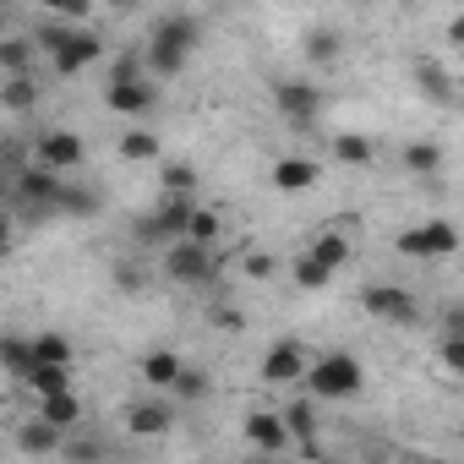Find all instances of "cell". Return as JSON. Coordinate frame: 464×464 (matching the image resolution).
<instances>
[{
  "mask_svg": "<svg viewBox=\"0 0 464 464\" xmlns=\"http://www.w3.org/2000/svg\"><path fill=\"white\" fill-rule=\"evenodd\" d=\"M28 61H34V44H28V39H6V44H0V66H6L12 77H23Z\"/></svg>",
  "mask_w": 464,
  "mask_h": 464,
  "instance_id": "cell-27",
  "label": "cell"
},
{
  "mask_svg": "<svg viewBox=\"0 0 464 464\" xmlns=\"http://www.w3.org/2000/svg\"><path fill=\"white\" fill-rule=\"evenodd\" d=\"M164 268H169V279H180V285H208V279H213V252L197 246V241H175V246L164 252Z\"/></svg>",
  "mask_w": 464,
  "mask_h": 464,
  "instance_id": "cell-5",
  "label": "cell"
},
{
  "mask_svg": "<svg viewBox=\"0 0 464 464\" xmlns=\"http://www.w3.org/2000/svg\"><path fill=\"white\" fill-rule=\"evenodd\" d=\"M61 191H66V180H61L55 169H44V164L17 175V197H23L39 218H55V213H61Z\"/></svg>",
  "mask_w": 464,
  "mask_h": 464,
  "instance_id": "cell-3",
  "label": "cell"
},
{
  "mask_svg": "<svg viewBox=\"0 0 464 464\" xmlns=\"http://www.w3.org/2000/svg\"><path fill=\"white\" fill-rule=\"evenodd\" d=\"M393 246H399L404 257H420V263H431V257H453V252H459V229H453L448 218H426V224L404 229Z\"/></svg>",
  "mask_w": 464,
  "mask_h": 464,
  "instance_id": "cell-2",
  "label": "cell"
},
{
  "mask_svg": "<svg viewBox=\"0 0 464 464\" xmlns=\"http://www.w3.org/2000/svg\"><path fill=\"white\" fill-rule=\"evenodd\" d=\"M110 82H142V55H137V50H126V55L115 61V72H110Z\"/></svg>",
  "mask_w": 464,
  "mask_h": 464,
  "instance_id": "cell-37",
  "label": "cell"
},
{
  "mask_svg": "<svg viewBox=\"0 0 464 464\" xmlns=\"http://www.w3.org/2000/svg\"><path fill=\"white\" fill-rule=\"evenodd\" d=\"M77 415H82V404H77V393H55V399H44V420H50L55 431H66V426H77Z\"/></svg>",
  "mask_w": 464,
  "mask_h": 464,
  "instance_id": "cell-21",
  "label": "cell"
},
{
  "mask_svg": "<svg viewBox=\"0 0 464 464\" xmlns=\"http://www.w3.org/2000/svg\"><path fill=\"white\" fill-rule=\"evenodd\" d=\"M448 44H464V12H459V17L448 23Z\"/></svg>",
  "mask_w": 464,
  "mask_h": 464,
  "instance_id": "cell-43",
  "label": "cell"
},
{
  "mask_svg": "<svg viewBox=\"0 0 464 464\" xmlns=\"http://www.w3.org/2000/svg\"><path fill=\"white\" fill-rule=\"evenodd\" d=\"M306 257H312V263H323V268L334 274V268H344V263H350V236H339V229H334V236H323Z\"/></svg>",
  "mask_w": 464,
  "mask_h": 464,
  "instance_id": "cell-18",
  "label": "cell"
},
{
  "mask_svg": "<svg viewBox=\"0 0 464 464\" xmlns=\"http://www.w3.org/2000/svg\"><path fill=\"white\" fill-rule=\"evenodd\" d=\"M361 306H366L372 317H382V323H415V317H420L415 295L399 290V285H372V290L361 295Z\"/></svg>",
  "mask_w": 464,
  "mask_h": 464,
  "instance_id": "cell-7",
  "label": "cell"
},
{
  "mask_svg": "<svg viewBox=\"0 0 464 464\" xmlns=\"http://www.w3.org/2000/svg\"><path fill=\"white\" fill-rule=\"evenodd\" d=\"M415 77H420V93H426V99H453V88H448V72H442V66L420 61V66H415Z\"/></svg>",
  "mask_w": 464,
  "mask_h": 464,
  "instance_id": "cell-25",
  "label": "cell"
},
{
  "mask_svg": "<svg viewBox=\"0 0 464 464\" xmlns=\"http://www.w3.org/2000/svg\"><path fill=\"white\" fill-rule=\"evenodd\" d=\"M306 344L301 339H279L268 355H263V382H274V388H285V382H306Z\"/></svg>",
  "mask_w": 464,
  "mask_h": 464,
  "instance_id": "cell-4",
  "label": "cell"
},
{
  "mask_svg": "<svg viewBox=\"0 0 464 464\" xmlns=\"http://www.w3.org/2000/svg\"><path fill=\"white\" fill-rule=\"evenodd\" d=\"M93 208H99L93 191H82V186H66L61 191V213H93Z\"/></svg>",
  "mask_w": 464,
  "mask_h": 464,
  "instance_id": "cell-34",
  "label": "cell"
},
{
  "mask_svg": "<svg viewBox=\"0 0 464 464\" xmlns=\"http://www.w3.org/2000/svg\"><path fill=\"white\" fill-rule=\"evenodd\" d=\"M306 55H312V61H334V55H339V34H334V28H317V34L306 39Z\"/></svg>",
  "mask_w": 464,
  "mask_h": 464,
  "instance_id": "cell-31",
  "label": "cell"
},
{
  "mask_svg": "<svg viewBox=\"0 0 464 464\" xmlns=\"http://www.w3.org/2000/svg\"><path fill=\"white\" fill-rule=\"evenodd\" d=\"M0 99H6V110H28V104H34V82H28V77H12Z\"/></svg>",
  "mask_w": 464,
  "mask_h": 464,
  "instance_id": "cell-35",
  "label": "cell"
},
{
  "mask_svg": "<svg viewBox=\"0 0 464 464\" xmlns=\"http://www.w3.org/2000/svg\"><path fill=\"white\" fill-rule=\"evenodd\" d=\"M28 388H34L39 399H55V393H72V382H66V366H34V377H28Z\"/></svg>",
  "mask_w": 464,
  "mask_h": 464,
  "instance_id": "cell-20",
  "label": "cell"
},
{
  "mask_svg": "<svg viewBox=\"0 0 464 464\" xmlns=\"http://www.w3.org/2000/svg\"><path fill=\"white\" fill-rule=\"evenodd\" d=\"M274 99H279V110L290 115V121H312L317 115V88H306V82H274Z\"/></svg>",
  "mask_w": 464,
  "mask_h": 464,
  "instance_id": "cell-13",
  "label": "cell"
},
{
  "mask_svg": "<svg viewBox=\"0 0 464 464\" xmlns=\"http://www.w3.org/2000/svg\"><path fill=\"white\" fill-rule=\"evenodd\" d=\"M328 279H334V274H328L323 263H312V257H301V263H295V285H301V290H323Z\"/></svg>",
  "mask_w": 464,
  "mask_h": 464,
  "instance_id": "cell-32",
  "label": "cell"
},
{
  "mask_svg": "<svg viewBox=\"0 0 464 464\" xmlns=\"http://www.w3.org/2000/svg\"><path fill=\"white\" fill-rule=\"evenodd\" d=\"M274 268H279V263H274L268 252H252V257H246V274H252V279H268Z\"/></svg>",
  "mask_w": 464,
  "mask_h": 464,
  "instance_id": "cell-40",
  "label": "cell"
},
{
  "mask_svg": "<svg viewBox=\"0 0 464 464\" xmlns=\"http://www.w3.org/2000/svg\"><path fill=\"white\" fill-rule=\"evenodd\" d=\"M169 393H175V399H202V393H208V377H202V372H191V366H186V372H180V382H175V388H169Z\"/></svg>",
  "mask_w": 464,
  "mask_h": 464,
  "instance_id": "cell-38",
  "label": "cell"
},
{
  "mask_svg": "<svg viewBox=\"0 0 464 464\" xmlns=\"http://www.w3.org/2000/svg\"><path fill=\"white\" fill-rule=\"evenodd\" d=\"M17 448H23V453H55V448H66V442H61V431L39 415V420H28V426L17 431Z\"/></svg>",
  "mask_w": 464,
  "mask_h": 464,
  "instance_id": "cell-17",
  "label": "cell"
},
{
  "mask_svg": "<svg viewBox=\"0 0 464 464\" xmlns=\"http://www.w3.org/2000/svg\"><path fill=\"white\" fill-rule=\"evenodd\" d=\"M191 218H197L191 197H169V202H164V208L142 224V236H148V241H169V246H175V241L186 236V229H191Z\"/></svg>",
  "mask_w": 464,
  "mask_h": 464,
  "instance_id": "cell-8",
  "label": "cell"
},
{
  "mask_svg": "<svg viewBox=\"0 0 464 464\" xmlns=\"http://www.w3.org/2000/svg\"><path fill=\"white\" fill-rule=\"evenodd\" d=\"M55 17H66V23H82V17H88V0H55Z\"/></svg>",
  "mask_w": 464,
  "mask_h": 464,
  "instance_id": "cell-39",
  "label": "cell"
},
{
  "mask_svg": "<svg viewBox=\"0 0 464 464\" xmlns=\"http://www.w3.org/2000/svg\"><path fill=\"white\" fill-rule=\"evenodd\" d=\"M285 426H290V437L312 442V431H317V415H312V404H306V399H295V404L285 410Z\"/></svg>",
  "mask_w": 464,
  "mask_h": 464,
  "instance_id": "cell-26",
  "label": "cell"
},
{
  "mask_svg": "<svg viewBox=\"0 0 464 464\" xmlns=\"http://www.w3.org/2000/svg\"><path fill=\"white\" fill-rule=\"evenodd\" d=\"M169 404H159V399H137V404H126V431L131 437H159V431H169Z\"/></svg>",
  "mask_w": 464,
  "mask_h": 464,
  "instance_id": "cell-11",
  "label": "cell"
},
{
  "mask_svg": "<svg viewBox=\"0 0 464 464\" xmlns=\"http://www.w3.org/2000/svg\"><path fill=\"white\" fill-rule=\"evenodd\" d=\"M99 55H104L99 34H93V28H77V34H72V44H66L61 55H50V61H55V72H61V77H77V72H88Z\"/></svg>",
  "mask_w": 464,
  "mask_h": 464,
  "instance_id": "cell-10",
  "label": "cell"
},
{
  "mask_svg": "<svg viewBox=\"0 0 464 464\" xmlns=\"http://www.w3.org/2000/svg\"><path fill=\"white\" fill-rule=\"evenodd\" d=\"M0 355H6V366H12L17 377H34V366H39V355H34L28 339H6V344H0Z\"/></svg>",
  "mask_w": 464,
  "mask_h": 464,
  "instance_id": "cell-23",
  "label": "cell"
},
{
  "mask_svg": "<svg viewBox=\"0 0 464 464\" xmlns=\"http://www.w3.org/2000/svg\"><path fill=\"white\" fill-rule=\"evenodd\" d=\"M148 66H153L159 77H175V72L186 66V55H180V50H148Z\"/></svg>",
  "mask_w": 464,
  "mask_h": 464,
  "instance_id": "cell-36",
  "label": "cell"
},
{
  "mask_svg": "<svg viewBox=\"0 0 464 464\" xmlns=\"http://www.w3.org/2000/svg\"><path fill=\"white\" fill-rule=\"evenodd\" d=\"M72 34H77V28H61V23H39V44H44L50 55H61V50L72 44Z\"/></svg>",
  "mask_w": 464,
  "mask_h": 464,
  "instance_id": "cell-33",
  "label": "cell"
},
{
  "mask_svg": "<svg viewBox=\"0 0 464 464\" xmlns=\"http://www.w3.org/2000/svg\"><path fill=\"white\" fill-rule=\"evenodd\" d=\"M34 355H39V366H72V339L66 334H39Z\"/></svg>",
  "mask_w": 464,
  "mask_h": 464,
  "instance_id": "cell-19",
  "label": "cell"
},
{
  "mask_svg": "<svg viewBox=\"0 0 464 464\" xmlns=\"http://www.w3.org/2000/svg\"><path fill=\"white\" fill-rule=\"evenodd\" d=\"M404 164H410L415 175H437V169H442V148H437V142H410V148H404Z\"/></svg>",
  "mask_w": 464,
  "mask_h": 464,
  "instance_id": "cell-22",
  "label": "cell"
},
{
  "mask_svg": "<svg viewBox=\"0 0 464 464\" xmlns=\"http://www.w3.org/2000/svg\"><path fill=\"white\" fill-rule=\"evenodd\" d=\"M191 44H197V17L169 12V17H159V23H153L148 50H180V55H191Z\"/></svg>",
  "mask_w": 464,
  "mask_h": 464,
  "instance_id": "cell-9",
  "label": "cell"
},
{
  "mask_svg": "<svg viewBox=\"0 0 464 464\" xmlns=\"http://www.w3.org/2000/svg\"><path fill=\"white\" fill-rule=\"evenodd\" d=\"M186 241L213 246V241H218V213H202V208H197V218H191V229H186Z\"/></svg>",
  "mask_w": 464,
  "mask_h": 464,
  "instance_id": "cell-29",
  "label": "cell"
},
{
  "mask_svg": "<svg viewBox=\"0 0 464 464\" xmlns=\"http://www.w3.org/2000/svg\"><path fill=\"white\" fill-rule=\"evenodd\" d=\"M246 442H252V448H263V453H279V448L290 442V426H285V415L252 410V415H246Z\"/></svg>",
  "mask_w": 464,
  "mask_h": 464,
  "instance_id": "cell-12",
  "label": "cell"
},
{
  "mask_svg": "<svg viewBox=\"0 0 464 464\" xmlns=\"http://www.w3.org/2000/svg\"><path fill=\"white\" fill-rule=\"evenodd\" d=\"M334 153H339L344 164H366V159H372V142L355 137V131H344V137H334Z\"/></svg>",
  "mask_w": 464,
  "mask_h": 464,
  "instance_id": "cell-28",
  "label": "cell"
},
{
  "mask_svg": "<svg viewBox=\"0 0 464 464\" xmlns=\"http://www.w3.org/2000/svg\"><path fill=\"white\" fill-rule=\"evenodd\" d=\"M153 88L148 82H110V110H121V115H142V110H153Z\"/></svg>",
  "mask_w": 464,
  "mask_h": 464,
  "instance_id": "cell-16",
  "label": "cell"
},
{
  "mask_svg": "<svg viewBox=\"0 0 464 464\" xmlns=\"http://www.w3.org/2000/svg\"><path fill=\"white\" fill-rule=\"evenodd\" d=\"M317 175H323V169H317L312 159H279V164H274V186H279V191H312Z\"/></svg>",
  "mask_w": 464,
  "mask_h": 464,
  "instance_id": "cell-15",
  "label": "cell"
},
{
  "mask_svg": "<svg viewBox=\"0 0 464 464\" xmlns=\"http://www.w3.org/2000/svg\"><path fill=\"white\" fill-rule=\"evenodd\" d=\"M121 159H131V164L159 159V137H153V131H126V137H121Z\"/></svg>",
  "mask_w": 464,
  "mask_h": 464,
  "instance_id": "cell-24",
  "label": "cell"
},
{
  "mask_svg": "<svg viewBox=\"0 0 464 464\" xmlns=\"http://www.w3.org/2000/svg\"><path fill=\"white\" fill-rule=\"evenodd\" d=\"M180 372H186V366H180L175 350H148V355H142V382H148V388H175Z\"/></svg>",
  "mask_w": 464,
  "mask_h": 464,
  "instance_id": "cell-14",
  "label": "cell"
},
{
  "mask_svg": "<svg viewBox=\"0 0 464 464\" xmlns=\"http://www.w3.org/2000/svg\"><path fill=\"white\" fill-rule=\"evenodd\" d=\"M66 453H72L77 464H99V442H66Z\"/></svg>",
  "mask_w": 464,
  "mask_h": 464,
  "instance_id": "cell-41",
  "label": "cell"
},
{
  "mask_svg": "<svg viewBox=\"0 0 464 464\" xmlns=\"http://www.w3.org/2000/svg\"><path fill=\"white\" fill-rule=\"evenodd\" d=\"M34 153H39V164L44 169H77L82 164V137L77 131H61V126H50V131H39V142H34Z\"/></svg>",
  "mask_w": 464,
  "mask_h": 464,
  "instance_id": "cell-6",
  "label": "cell"
},
{
  "mask_svg": "<svg viewBox=\"0 0 464 464\" xmlns=\"http://www.w3.org/2000/svg\"><path fill=\"white\" fill-rule=\"evenodd\" d=\"M442 361H448L453 372H464V339H442Z\"/></svg>",
  "mask_w": 464,
  "mask_h": 464,
  "instance_id": "cell-42",
  "label": "cell"
},
{
  "mask_svg": "<svg viewBox=\"0 0 464 464\" xmlns=\"http://www.w3.org/2000/svg\"><path fill=\"white\" fill-rule=\"evenodd\" d=\"M191 186H197V169L191 164H164V191L169 197H186Z\"/></svg>",
  "mask_w": 464,
  "mask_h": 464,
  "instance_id": "cell-30",
  "label": "cell"
},
{
  "mask_svg": "<svg viewBox=\"0 0 464 464\" xmlns=\"http://www.w3.org/2000/svg\"><path fill=\"white\" fill-rule=\"evenodd\" d=\"M361 388H366V372H361V361L344 355V350L317 355L312 372H306V393H317V399H355Z\"/></svg>",
  "mask_w": 464,
  "mask_h": 464,
  "instance_id": "cell-1",
  "label": "cell"
}]
</instances>
